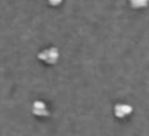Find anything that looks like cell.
<instances>
[{"instance_id": "cell-1", "label": "cell", "mask_w": 149, "mask_h": 136, "mask_svg": "<svg viewBox=\"0 0 149 136\" xmlns=\"http://www.w3.org/2000/svg\"><path fill=\"white\" fill-rule=\"evenodd\" d=\"M58 57H60V53L56 47H48V48H44L40 51L38 54V59L47 64H56L58 61Z\"/></svg>"}, {"instance_id": "cell-2", "label": "cell", "mask_w": 149, "mask_h": 136, "mask_svg": "<svg viewBox=\"0 0 149 136\" xmlns=\"http://www.w3.org/2000/svg\"><path fill=\"white\" fill-rule=\"evenodd\" d=\"M133 111V107L130 104H124V103H120V104H116L114 105V114L116 117L118 119H126L127 116H130Z\"/></svg>"}, {"instance_id": "cell-3", "label": "cell", "mask_w": 149, "mask_h": 136, "mask_svg": "<svg viewBox=\"0 0 149 136\" xmlns=\"http://www.w3.org/2000/svg\"><path fill=\"white\" fill-rule=\"evenodd\" d=\"M32 113H34L37 117H47V116L50 114L47 104H45L44 101H40V100L32 104Z\"/></svg>"}, {"instance_id": "cell-4", "label": "cell", "mask_w": 149, "mask_h": 136, "mask_svg": "<svg viewBox=\"0 0 149 136\" xmlns=\"http://www.w3.org/2000/svg\"><path fill=\"white\" fill-rule=\"evenodd\" d=\"M133 9H145L149 5V0H129Z\"/></svg>"}, {"instance_id": "cell-5", "label": "cell", "mask_w": 149, "mask_h": 136, "mask_svg": "<svg viewBox=\"0 0 149 136\" xmlns=\"http://www.w3.org/2000/svg\"><path fill=\"white\" fill-rule=\"evenodd\" d=\"M47 2H48L51 6H58V5H61L63 0H47Z\"/></svg>"}]
</instances>
